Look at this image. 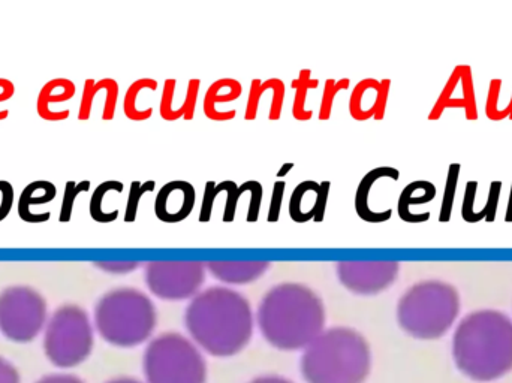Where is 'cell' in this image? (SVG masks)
Listing matches in <instances>:
<instances>
[{
	"label": "cell",
	"mask_w": 512,
	"mask_h": 383,
	"mask_svg": "<svg viewBox=\"0 0 512 383\" xmlns=\"http://www.w3.org/2000/svg\"><path fill=\"white\" fill-rule=\"evenodd\" d=\"M186 331L198 348L213 357H233L248 348L255 330L251 301L227 286H210L189 301Z\"/></svg>",
	"instance_id": "1"
},
{
	"label": "cell",
	"mask_w": 512,
	"mask_h": 383,
	"mask_svg": "<svg viewBox=\"0 0 512 383\" xmlns=\"http://www.w3.org/2000/svg\"><path fill=\"white\" fill-rule=\"evenodd\" d=\"M265 342L279 351H304L327 324L324 301L310 286L283 282L265 292L255 316Z\"/></svg>",
	"instance_id": "2"
},
{
	"label": "cell",
	"mask_w": 512,
	"mask_h": 383,
	"mask_svg": "<svg viewBox=\"0 0 512 383\" xmlns=\"http://www.w3.org/2000/svg\"><path fill=\"white\" fill-rule=\"evenodd\" d=\"M453 358L460 372L490 382L512 370V319L499 310H475L457 325Z\"/></svg>",
	"instance_id": "3"
},
{
	"label": "cell",
	"mask_w": 512,
	"mask_h": 383,
	"mask_svg": "<svg viewBox=\"0 0 512 383\" xmlns=\"http://www.w3.org/2000/svg\"><path fill=\"white\" fill-rule=\"evenodd\" d=\"M300 369L307 383H364L372 370V349L355 328H325L304 349Z\"/></svg>",
	"instance_id": "4"
},
{
	"label": "cell",
	"mask_w": 512,
	"mask_h": 383,
	"mask_svg": "<svg viewBox=\"0 0 512 383\" xmlns=\"http://www.w3.org/2000/svg\"><path fill=\"white\" fill-rule=\"evenodd\" d=\"M96 333L116 348H137L149 342L158 325V310L146 292L132 286L110 289L93 307Z\"/></svg>",
	"instance_id": "5"
},
{
	"label": "cell",
	"mask_w": 512,
	"mask_h": 383,
	"mask_svg": "<svg viewBox=\"0 0 512 383\" xmlns=\"http://www.w3.org/2000/svg\"><path fill=\"white\" fill-rule=\"evenodd\" d=\"M462 300L456 286L429 279L412 285L397 303V324L418 340L444 337L456 324Z\"/></svg>",
	"instance_id": "6"
},
{
	"label": "cell",
	"mask_w": 512,
	"mask_h": 383,
	"mask_svg": "<svg viewBox=\"0 0 512 383\" xmlns=\"http://www.w3.org/2000/svg\"><path fill=\"white\" fill-rule=\"evenodd\" d=\"M146 383H206L207 361L191 337L170 331L150 340L143 355Z\"/></svg>",
	"instance_id": "7"
},
{
	"label": "cell",
	"mask_w": 512,
	"mask_h": 383,
	"mask_svg": "<svg viewBox=\"0 0 512 383\" xmlns=\"http://www.w3.org/2000/svg\"><path fill=\"white\" fill-rule=\"evenodd\" d=\"M95 333L86 309L78 304H62L51 313L42 333L45 357L57 369H74L92 355Z\"/></svg>",
	"instance_id": "8"
},
{
	"label": "cell",
	"mask_w": 512,
	"mask_h": 383,
	"mask_svg": "<svg viewBox=\"0 0 512 383\" xmlns=\"http://www.w3.org/2000/svg\"><path fill=\"white\" fill-rule=\"evenodd\" d=\"M50 313L41 292L30 286L0 291V334L14 343H30L44 333Z\"/></svg>",
	"instance_id": "9"
},
{
	"label": "cell",
	"mask_w": 512,
	"mask_h": 383,
	"mask_svg": "<svg viewBox=\"0 0 512 383\" xmlns=\"http://www.w3.org/2000/svg\"><path fill=\"white\" fill-rule=\"evenodd\" d=\"M207 267L200 261H150L144 283L150 294L164 301H191L203 291Z\"/></svg>",
	"instance_id": "10"
},
{
	"label": "cell",
	"mask_w": 512,
	"mask_h": 383,
	"mask_svg": "<svg viewBox=\"0 0 512 383\" xmlns=\"http://www.w3.org/2000/svg\"><path fill=\"white\" fill-rule=\"evenodd\" d=\"M400 273L399 261H340L336 274L352 294L376 295L387 291Z\"/></svg>",
	"instance_id": "11"
},
{
	"label": "cell",
	"mask_w": 512,
	"mask_h": 383,
	"mask_svg": "<svg viewBox=\"0 0 512 383\" xmlns=\"http://www.w3.org/2000/svg\"><path fill=\"white\" fill-rule=\"evenodd\" d=\"M447 110H462L466 119L471 122L480 117L471 66L459 65L453 69L441 95L438 96L435 105L430 110V122L441 119L442 114Z\"/></svg>",
	"instance_id": "12"
},
{
	"label": "cell",
	"mask_w": 512,
	"mask_h": 383,
	"mask_svg": "<svg viewBox=\"0 0 512 383\" xmlns=\"http://www.w3.org/2000/svg\"><path fill=\"white\" fill-rule=\"evenodd\" d=\"M391 80H376L364 78L358 81L352 89L349 98V114L357 122H367L373 119L376 122L384 119L387 113L388 96H390Z\"/></svg>",
	"instance_id": "13"
},
{
	"label": "cell",
	"mask_w": 512,
	"mask_h": 383,
	"mask_svg": "<svg viewBox=\"0 0 512 383\" xmlns=\"http://www.w3.org/2000/svg\"><path fill=\"white\" fill-rule=\"evenodd\" d=\"M331 183L328 180L318 183L315 180H304L295 186L289 199L288 213L295 223L324 222L327 213L328 196Z\"/></svg>",
	"instance_id": "14"
},
{
	"label": "cell",
	"mask_w": 512,
	"mask_h": 383,
	"mask_svg": "<svg viewBox=\"0 0 512 383\" xmlns=\"http://www.w3.org/2000/svg\"><path fill=\"white\" fill-rule=\"evenodd\" d=\"M197 204V191L186 180L165 183L155 199V214L158 220L176 225L191 216Z\"/></svg>",
	"instance_id": "15"
},
{
	"label": "cell",
	"mask_w": 512,
	"mask_h": 383,
	"mask_svg": "<svg viewBox=\"0 0 512 383\" xmlns=\"http://www.w3.org/2000/svg\"><path fill=\"white\" fill-rule=\"evenodd\" d=\"M243 95V86L236 78H219L210 84L203 99L204 116L212 122H230L236 119V108H230Z\"/></svg>",
	"instance_id": "16"
},
{
	"label": "cell",
	"mask_w": 512,
	"mask_h": 383,
	"mask_svg": "<svg viewBox=\"0 0 512 383\" xmlns=\"http://www.w3.org/2000/svg\"><path fill=\"white\" fill-rule=\"evenodd\" d=\"M77 93L74 81L68 78H53L39 90L36 98V113L45 122H63L71 116V111H60V105L71 101Z\"/></svg>",
	"instance_id": "17"
},
{
	"label": "cell",
	"mask_w": 512,
	"mask_h": 383,
	"mask_svg": "<svg viewBox=\"0 0 512 383\" xmlns=\"http://www.w3.org/2000/svg\"><path fill=\"white\" fill-rule=\"evenodd\" d=\"M119 93V83L114 78H101V80L87 78L84 81L83 95H81L80 108H78V120L80 122L89 120L92 117L96 99L98 96L104 95L101 117L104 122H110L116 116Z\"/></svg>",
	"instance_id": "18"
},
{
	"label": "cell",
	"mask_w": 512,
	"mask_h": 383,
	"mask_svg": "<svg viewBox=\"0 0 512 383\" xmlns=\"http://www.w3.org/2000/svg\"><path fill=\"white\" fill-rule=\"evenodd\" d=\"M388 179L397 182L400 179V171L394 167H376L370 170L369 173L364 174L358 185L357 192H355L354 207L355 213L361 220L367 223H384L388 222L393 216V210L387 208L384 211H373L370 207V195H372L373 188L379 180Z\"/></svg>",
	"instance_id": "19"
},
{
	"label": "cell",
	"mask_w": 512,
	"mask_h": 383,
	"mask_svg": "<svg viewBox=\"0 0 512 383\" xmlns=\"http://www.w3.org/2000/svg\"><path fill=\"white\" fill-rule=\"evenodd\" d=\"M270 95V108H268V120L276 122L282 117L283 104H285L286 86L280 78H268V80H252L249 89L248 102L245 108V120L252 122L258 116L259 105L264 96Z\"/></svg>",
	"instance_id": "20"
},
{
	"label": "cell",
	"mask_w": 512,
	"mask_h": 383,
	"mask_svg": "<svg viewBox=\"0 0 512 383\" xmlns=\"http://www.w3.org/2000/svg\"><path fill=\"white\" fill-rule=\"evenodd\" d=\"M207 270L225 285H248L261 279L270 270V261H210Z\"/></svg>",
	"instance_id": "21"
},
{
	"label": "cell",
	"mask_w": 512,
	"mask_h": 383,
	"mask_svg": "<svg viewBox=\"0 0 512 383\" xmlns=\"http://www.w3.org/2000/svg\"><path fill=\"white\" fill-rule=\"evenodd\" d=\"M436 186L429 180H415L405 186L400 193L399 201H397V214L403 222L418 225V223L427 222L430 219V211L423 214L412 213V207L418 205L430 204L436 198Z\"/></svg>",
	"instance_id": "22"
},
{
	"label": "cell",
	"mask_w": 512,
	"mask_h": 383,
	"mask_svg": "<svg viewBox=\"0 0 512 383\" xmlns=\"http://www.w3.org/2000/svg\"><path fill=\"white\" fill-rule=\"evenodd\" d=\"M159 83L155 78H140L134 81L126 90L123 98V113L132 122H146L152 119L155 108L150 98L158 92Z\"/></svg>",
	"instance_id": "23"
},
{
	"label": "cell",
	"mask_w": 512,
	"mask_h": 383,
	"mask_svg": "<svg viewBox=\"0 0 512 383\" xmlns=\"http://www.w3.org/2000/svg\"><path fill=\"white\" fill-rule=\"evenodd\" d=\"M56 196V186L48 180H35V182L29 183L18 198V217L26 223H35V225L42 223L32 213V207L50 204L56 199Z\"/></svg>",
	"instance_id": "24"
},
{
	"label": "cell",
	"mask_w": 512,
	"mask_h": 383,
	"mask_svg": "<svg viewBox=\"0 0 512 383\" xmlns=\"http://www.w3.org/2000/svg\"><path fill=\"white\" fill-rule=\"evenodd\" d=\"M319 81L312 77L310 69H301L297 78L291 83L292 89L295 90L294 102H292V117L298 122H309L312 120L315 111L307 107V96L310 90L318 89Z\"/></svg>",
	"instance_id": "25"
},
{
	"label": "cell",
	"mask_w": 512,
	"mask_h": 383,
	"mask_svg": "<svg viewBox=\"0 0 512 383\" xmlns=\"http://www.w3.org/2000/svg\"><path fill=\"white\" fill-rule=\"evenodd\" d=\"M113 191H125V185L119 180H107V182L101 183L98 188L95 189V192L92 193V198H90L89 204V213L90 217H92L95 222L98 223H111L114 220H117L119 214H108L107 210H105V198H107L108 193Z\"/></svg>",
	"instance_id": "26"
},
{
	"label": "cell",
	"mask_w": 512,
	"mask_h": 383,
	"mask_svg": "<svg viewBox=\"0 0 512 383\" xmlns=\"http://www.w3.org/2000/svg\"><path fill=\"white\" fill-rule=\"evenodd\" d=\"M502 80L501 78H493L490 81L489 93L486 99V116L492 122H502V120H512V92L510 101L505 107L501 105L502 96Z\"/></svg>",
	"instance_id": "27"
},
{
	"label": "cell",
	"mask_w": 512,
	"mask_h": 383,
	"mask_svg": "<svg viewBox=\"0 0 512 383\" xmlns=\"http://www.w3.org/2000/svg\"><path fill=\"white\" fill-rule=\"evenodd\" d=\"M460 164H451L448 167L447 183H445L444 196H442L441 211H439V222L448 223L453 217L454 199H456L457 186H459Z\"/></svg>",
	"instance_id": "28"
},
{
	"label": "cell",
	"mask_w": 512,
	"mask_h": 383,
	"mask_svg": "<svg viewBox=\"0 0 512 383\" xmlns=\"http://www.w3.org/2000/svg\"><path fill=\"white\" fill-rule=\"evenodd\" d=\"M349 87H351V80H349V78H340V80L328 78V80L325 81L321 105H319V120H322V122L330 120L337 95H339L340 92H343V90H348Z\"/></svg>",
	"instance_id": "29"
},
{
	"label": "cell",
	"mask_w": 512,
	"mask_h": 383,
	"mask_svg": "<svg viewBox=\"0 0 512 383\" xmlns=\"http://www.w3.org/2000/svg\"><path fill=\"white\" fill-rule=\"evenodd\" d=\"M156 189L155 180H147V182H140V180H134L129 186L128 201H126L125 208V223H134L137 220L138 208H140L141 199L146 196L147 193L153 192Z\"/></svg>",
	"instance_id": "30"
},
{
	"label": "cell",
	"mask_w": 512,
	"mask_h": 383,
	"mask_svg": "<svg viewBox=\"0 0 512 383\" xmlns=\"http://www.w3.org/2000/svg\"><path fill=\"white\" fill-rule=\"evenodd\" d=\"M90 186L92 185H90L89 180H83V182H74V180H69V182H66L62 205H60V223L71 222L72 214H74L75 201H77V198L81 193L89 192Z\"/></svg>",
	"instance_id": "31"
},
{
	"label": "cell",
	"mask_w": 512,
	"mask_h": 383,
	"mask_svg": "<svg viewBox=\"0 0 512 383\" xmlns=\"http://www.w3.org/2000/svg\"><path fill=\"white\" fill-rule=\"evenodd\" d=\"M230 182L231 180H224V182L216 183L210 180V182L206 183V186H204L203 202H201L200 216H198L200 223H209L212 220L216 198L222 192L227 193Z\"/></svg>",
	"instance_id": "32"
},
{
	"label": "cell",
	"mask_w": 512,
	"mask_h": 383,
	"mask_svg": "<svg viewBox=\"0 0 512 383\" xmlns=\"http://www.w3.org/2000/svg\"><path fill=\"white\" fill-rule=\"evenodd\" d=\"M502 188H504V185H502L501 180H495V182L490 183L486 204L477 214L478 222H481V220H486L489 223L495 222L499 202H501Z\"/></svg>",
	"instance_id": "33"
},
{
	"label": "cell",
	"mask_w": 512,
	"mask_h": 383,
	"mask_svg": "<svg viewBox=\"0 0 512 383\" xmlns=\"http://www.w3.org/2000/svg\"><path fill=\"white\" fill-rule=\"evenodd\" d=\"M177 80L167 78L162 87L161 101H159V116L165 122H174V99H176Z\"/></svg>",
	"instance_id": "34"
},
{
	"label": "cell",
	"mask_w": 512,
	"mask_h": 383,
	"mask_svg": "<svg viewBox=\"0 0 512 383\" xmlns=\"http://www.w3.org/2000/svg\"><path fill=\"white\" fill-rule=\"evenodd\" d=\"M245 193H248V185H246V182L239 186L234 180H231L230 186H228L227 189V202H225L224 216H222V220H224L225 223L234 222L237 208H239L240 198H242Z\"/></svg>",
	"instance_id": "35"
},
{
	"label": "cell",
	"mask_w": 512,
	"mask_h": 383,
	"mask_svg": "<svg viewBox=\"0 0 512 383\" xmlns=\"http://www.w3.org/2000/svg\"><path fill=\"white\" fill-rule=\"evenodd\" d=\"M201 80L200 78H191L186 87L185 99H183L182 111L183 120L189 122L194 119L197 113L198 96H200Z\"/></svg>",
	"instance_id": "36"
},
{
	"label": "cell",
	"mask_w": 512,
	"mask_h": 383,
	"mask_svg": "<svg viewBox=\"0 0 512 383\" xmlns=\"http://www.w3.org/2000/svg\"><path fill=\"white\" fill-rule=\"evenodd\" d=\"M248 193L251 195L249 199L248 214H246V222H258L259 213H261L262 198H264V189L258 180H248Z\"/></svg>",
	"instance_id": "37"
},
{
	"label": "cell",
	"mask_w": 512,
	"mask_h": 383,
	"mask_svg": "<svg viewBox=\"0 0 512 383\" xmlns=\"http://www.w3.org/2000/svg\"><path fill=\"white\" fill-rule=\"evenodd\" d=\"M286 182L276 180L271 192V201L268 205L267 222L277 223L280 219V211H282L283 198H285Z\"/></svg>",
	"instance_id": "38"
},
{
	"label": "cell",
	"mask_w": 512,
	"mask_h": 383,
	"mask_svg": "<svg viewBox=\"0 0 512 383\" xmlns=\"http://www.w3.org/2000/svg\"><path fill=\"white\" fill-rule=\"evenodd\" d=\"M478 188H480V185H478L477 180H471L466 185L462 202V219L466 223H475V201H477Z\"/></svg>",
	"instance_id": "39"
},
{
	"label": "cell",
	"mask_w": 512,
	"mask_h": 383,
	"mask_svg": "<svg viewBox=\"0 0 512 383\" xmlns=\"http://www.w3.org/2000/svg\"><path fill=\"white\" fill-rule=\"evenodd\" d=\"M96 268L104 271V273L108 274H117V276H122V274H129L132 271L138 270L140 268L141 262L138 261H98L93 262Z\"/></svg>",
	"instance_id": "40"
},
{
	"label": "cell",
	"mask_w": 512,
	"mask_h": 383,
	"mask_svg": "<svg viewBox=\"0 0 512 383\" xmlns=\"http://www.w3.org/2000/svg\"><path fill=\"white\" fill-rule=\"evenodd\" d=\"M14 188L6 180H0V222L5 220L11 213L14 205Z\"/></svg>",
	"instance_id": "41"
},
{
	"label": "cell",
	"mask_w": 512,
	"mask_h": 383,
	"mask_svg": "<svg viewBox=\"0 0 512 383\" xmlns=\"http://www.w3.org/2000/svg\"><path fill=\"white\" fill-rule=\"evenodd\" d=\"M0 383H21L17 367L5 357H0Z\"/></svg>",
	"instance_id": "42"
},
{
	"label": "cell",
	"mask_w": 512,
	"mask_h": 383,
	"mask_svg": "<svg viewBox=\"0 0 512 383\" xmlns=\"http://www.w3.org/2000/svg\"><path fill=\"white\" fill-rule=\"evenodd\" d=\"M35 383H86L83 379L78 378V376L72 375V373L68 372H57L51 373V375L42 376L41 379H38Z\"/></svg>",
	"instance_id": "43"
},
{
	"label": "cell",
	"mask_w": 512,
	"mask_h": 383,
	"mask_svg": "<svg viewBox=\"0 0 512 383\" xmlns=\"http://www.w3.org/2000/svg\"><path fill=\"white\" fill-rule=\"evenodd\" d=\"M15 93V86L11 80L8 78H0V104H5L9 99H12ZM3 117H0V122H2Z\"/></svg>",
	"instance_id": "44"
},
{
	"label": "cell",
	"mask_w": 512,
	"mask_h": 383,
	"mask_svg": "<svg viewBox=\"0 0 512 383\" xmlns=\"http://www.w3.org/2000/svg\"><path fill=\"white\" fill-rule=\"evenodd\" d=\"M248 383H294L289 381L288 378H283V376L279 375H262L258 376V378L252 379L251 382Z\"/></svg>",
	"instance_id": "45"
},
{
	"label": "cell",
	"mask_w": 512,
	"mask_h": 383,
	"mask_svg": "<svg viewBox=\"0 0 512 383\" xmlns=\"http://www.w3.org/2000/svg\"><path fill=\"white\" fill-rule=\"evenodd\" d=\"M292 168H294V164H292V162H286V164H283L282 168L277 171V179H283V177L288 176V174L291 173Z\"/></svg>",
	"instance_id": "46"
},
{
	"label": "cell",
	"mask_w": 512,
	"mask_h": 383,
	"mask_svg": "<svg viewBox=\"0 0 512 383\" xmlns=\"http://www.w3.org/2000/svg\"><path fill=\"white\" fill-rule=\"evenodd\" d=\"M505 222L512 223V182L510 195H508L507 211H505Z\"/></svg>",
	"instance_id": "47"
},
{
	"label": "cell",
	"mask_w": 512,
	"mask_h": 383,
	"mask_svg": "<svg viewBox=\"0 0 512 383\" xmlns=\"http://www.w3.org/2000/svg\"><path fill=\"white\" fill-rule=\"evenodd\" d=\"M105 383H144V382L138 381V379L128 378V376H122V378L110 379V381L105 382Z\"/></svg>",
	"instance_id": "48"
}]
</instances>
